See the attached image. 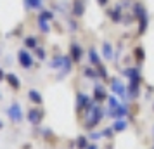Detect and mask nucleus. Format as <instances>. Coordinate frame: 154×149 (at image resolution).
<instances>
[{
    "label": "nucleus",
    "mask_w": 154,
    "mask_h": 149,
    "mask_svg": "<svg viewBox=\"0 0 154 149\" xmlns=\"http://www.w3.org/2000/svg\"><path fill=\"white\" fill-rule=\"evenodd\" d=\"M133 12H135V16L139 17V31L144 33L146 28H147V12H146V9L142 7L140 4H135V5H133Z\"/></svg>",
    "instance_id": "f03ea898"
},
{
    "label": "nucleus",
    "mask_w": 154,
    "mask_h": 149,
    "mask_svg": "<svg viewBox=\"0 0 154 149\" xmlns=\"http://www.w3.org/2000/svg\"><path fill=\"white\" fill-rule=\"evenodd\" d=\"M29 99L33 101L35 104H42V95H40V92H36V90H29Z\"/></svg>",
    "instance_id": "f3484780"
},
{
    "label": "nucleus",
    "mask_w": 154,
    "mask_h": 149,
    "mask_svg": "<svg viewBox=\"0 0 154 149\" xmlns=\"http://www.w3.org/2000/svg\"><path fill=\"white\" fill-rule=\"evenodd\" d=\"M90 104H92L90 99H88L85 94H78V99H76V107H78V111H87Z\"/></svg>",
    "instance_id": "423d86ee"
},
{
    "label": "nucleus",
    "mask_w": 154,
    "mask_h": 149,
    "mask_svg": "<svg viewBox=\"0 0 154 149\" xmlns=\"http://www.w3.org/2000/svg\"><path fill=\"white\" fill-rule=\"evenodd\" d=\"M102 50H104V57H106V59H112V57H114V54H112V47L107 42H104Z\"/></svg>",
    "instance_id": "dca6fc26"
},
{
    "label": "nucleus",
    "mask_w": 154,
    "mask_h": 149,
    "mask_svg": "<svg viewBox=\"0 0 154 149\" xmlns=\"http://www.w3.org/2000/svg\"><path fill=\"white\" fill-rule=\"evenodd\" d=\"M24 5L28 9H42V0H24Z\"/></svg>",
    "instance_id": "2eb2a0df"
},
{
    "label": "nucleus",
    "mask_w": 154,
    "mask_h": 149,
    "mask_svg": "<svg viewBox=\"0 0 154 149\" xmlns=\"http://www.w3.org/2000/svg\"><path fill=\"white\" fill-rule=\"evenodd\" d=\"M87 149H97V146H94V144H92V146H88Z\"/></svg>",
    "instance_id": "7c9ffc66"
},
{
    "label": "nucleus",
    "mask_w": 154,
    "mask_h": 149,
    "mask_svg": "<svg viewBox=\"0 0 154 149\" xmlns=\"http://www.w3.org/2000/svg\"><path fill=\"white\" fill-rule=\"evenodd\" d=\"M135 57H139V61H142V59H144V50L140 49H135Z\"/></svg>",
    "instance_id": "cd10ccee"
},
{
    "label": "nucleus",
    "mask_w": 154,
    "mask_h": 149,
    "mask_svg": "<svg viewBox=\"0 0 154 149\" xmlns=\"http://www.w3.org/2000/svg\"><path fill=\"white\" fill-rule=\"evenodd\" d=\"M24 45H26V47H36V38L35 36H28V38H24Z\"/></svg>",
    "instance_id": "b1692460"
},
{
    "label": "nucleus",
    "mask_w": 154,
    "mask_h": 149,
    "mask_svg": "<svg viewBox=\"0 0 154 149\" xmlns=\"http://www.w3.org/2000/svg\"><path fill=\"white\" fill-rule=\"evenodd\" d=\"M126 114H128V106L126 104H119L118 111H116V118H125Z\"/></svg>",
    "instance_id": "a211bd4d"
},
{
    "label": "nucleus",
    "mask_w": 154,
    "mask_h": 149,
    "mask_svg": "<svg viewBox=\"0 0 154 149\" xmlns=\"http://www.w3.org/2000/svg\"><path fill=\"white\" fill-rule=\"evenodd\" d=\"M28 118H29V121H31L33 125H38L40 120H42V113H40V109H29L28 111Z\"/></svg>",
    "instance_id": "9d476101"
},
{
    "label": "nucleus",
    "mask_w": 154,
    "mask_h": 149,
    "mask_svg": "<svg viewBox=\"0 0 154 149\" xmlns=\"http://www.w3.org/2000/svg\"><path fill=\"white\" fill-rule=\"evenodd\" d=\"M5 78H7V82L14 87V88H19V85H21V83H19V80H17V76H16V75H7Z\"/></svg>",
    "instance_id": "aec40b11"
},
{
    "label": "nucleus",
    "mask_w": 154,
    "mask_h": 149,
    "mask_svg": "<svg viewBox=\"0 0 154 149\" xmlns=\"http://www.w3.org/2000/svg\"><path fill=\"white\" fill-rule=\"evenodd\" d=\"M4 76H5V75H4V71L0 70V78H4Z\"/></svg>",
    "instance_id": "2f4dec72"
},
{
    "label": "nucleus",
    "mask_w": 154,
    "mask_h": 149,
    "mask_svg": "<svg viewBox=\"0 0 154 149\" xmlns=\"http://www.w3.org/2000/svg\"><path fill=\"white\" fill-rule=\"evenodd\" d=\"M111 87H112V92L116 94L118 97H121V99H126V95H128V88H126L119 80H112L111 82Z\"/></svg>",
    "instance_id": "20e7f679"
},
{
    "label": "nucleus",
    "mask_w": 154,
    "mask_h": 149,
    "mask_svg": "<svg viewBox=\"0 0 154 149\" xmlns=\"http://www.w3.org/2000/svg\"><path fill=\"white\" fill-rule=\"evenodd\" d=\"M73 12H75V16H82V14H83V5H82V2H80V0H76V2H75Z\"/></svg>",
    "instance_id": "412c9836"
},
{
    "label": "nucleus",
    "mask_w": 154,
    "mask_h": 149,
    "mask_svg": "<svg viewBox=\"0 0 154 149\" xmlns=\"http://www.w3.org/2000/svg\"><path fill=\"white\" fill-rule=\"evenodd\" d=\"M76 146H78V149H87L88 147V144H87V137H78Z\"/></svg>",
    "instance_id": "5701e85b"
},
{
    "label": "nucleus",
    "mask_w": 154,
    "mask_h": 149,
    "mask_svg": "<svg viewBox=\"0 0 154 149\" xmlns=\"http://www.w3.org/2000/svg\"><path fill=\"white\" fill-rule=\"evenodd\" d=\"M71 64H73V63H71V59H69L68 56H64V68L61 70V75L69 73V71H71Z\"/></svg>",
    "instance_id": "6ab92c4d"
},
{
    "label": "nucleus",
    "mask_w": 154,
    "mask_h": 149,
    "mask_svg": "<svg viewBox=\"0 0 154 149\" xmlns=\"http://www.w3.org/2000/svg\"><path fill=\"white\" fill-rule=\"evenodd\" d=\"M7 114L12 121H21L23 120V111H21V107H19V104H12V106L7 109Z\"/></svg>",
    "instance_id": "39448f33"
},
{
    "label": "nucleus",
    "mask_w": 154,
    "mask_h": 149,
    "mask_svg": "<svg viewBox=\"0 0 154 149\" xmlns=\"http://www.w3.org/2000/svg\"><path fill=\"white\" fill-rule=\"evenodd\" d=\"M102 137V134H97V132H92L90 134V139H94V141H97V139H100Z\"/></svg>",
    "instance_id": "c85d7f7f"
},
{
    "label": "nucleus",
    "mask_w": 154,
    "mask_h": 149,
    "mask_svg": "<svg viewBox=\"0 0 154 149\" xmlns=\"http://www.w3.org/2000/svg\"><path fill=\"white\" fill-rule=\"evenodd\" d=\"M38 28H40L42 33H49V31H50L49 21H47V19H43V17H38Z\"/></svg>",
    "instance_id": "4468645a"
},
{
    "label": "nucleus",
    "mask_w": 154,
    "mask_h": 149,
    "mask_svg": "<svg viewBox=\"0 0 154 149\" xmlns=\"http://www.w3.org/2000/svg\"><path fill=\"white\" fill-rule=\"evenodd\" d=\"M88 57H90V63L94 64V68H97V66H100V59H99L97 52H95L94 49H90V50H88Z\"/></svg>",
    "instance_id": "ddd939ff"
},
{
    "label": "nucleus",
    "mask_w": 154,
    "mask_h": 149,
    "mask_svg": "<svg viewBox=\"0 0 154 149\" xmlns=\"http://www.w3.org/2000/svg\"><path fill=\"white\" fill-rule=\"evenodd\" d=\"M83 75H85V76H88V78H92V80H97V78H99L97 71L92 70V68H87V70L83 71Z\"/></svg>",
    "instance_id": "4be33fe9"
},
{
    "label": "nucleus",
    "mask_w": 154,
    "mask_h": 149,
    "mask_svg": "<svg viewBox=\"0 0 154 149\" xmlns=\"http://www.w3.org/2000/svg\"><path fill=\"white\" fill-rule=\"evenodd\" d=\"M82 54H83L82 47H80L78 43H71V57H73L75 63H78V61L82 59Z\"/></svg>",
    "instance_id": "1a4fd4ad"
},
{
    "label": "nucleus",
    "mask_w": 154,
    "mask_h": 149,
    "mask_svg": "<svg viewBox=\"0 0 154 149\" xmlns=\"http://www.w3.org/2000/svg\"><path fill=\"white\" fill-rule=\"evenodd\" d=\"M106 2H107V0H99V4H100V5H106Z\"/></svg>",
    "instance_id": "c756f323"
},
{
    "label": "nucleus",
    "mask_w": 154,
    "mask_h": 149,
    "mask_svg": "<svg viewBox=\"0 0 154 149\" xmlns=\"http://www.w3.org/2000/svg\"><path fill=\"white\" fill-rule=\"evenodd\" d=\"M112 132H114V128H112V127L106 128L104 132H102V137H111V135H112Z\"/></svg>",
    "instance_id": "bb28decb"
},
{
    "label": "nucleus",
    "mask_w": 154,
    "mask_h": 149,
    "mask_svg": "<svg viewBox=\"0 0 154 149\" xmlns=\"http://www.w3.org/2000/svg\"><path fill=\"white\" fill-rule=\"evenodd\" d=\"M38 17H43V19H47V21H50V19L54 17V12H49V11H42Z\"/></svg>",
    "instance_id": "393cba45"
},
{
    "label": "nucleus",
    "mask_w": 154,
    "mask_h": 149,
    "mask_svg": "<svg viewBox=\"0 0 154 149\" xmlns=\"http://www.w3.org/2000/svg\"><path fill=\"white\" fill-rule=\"evenodd\" d=\"M94 99L97 101V102H100V101L107 99V95H106L104 87L100 85V83H95V88H94Z\"/></svg>",
    "instance_id": "6e6552de"
},
{
    "label": "nucleus",
    "mask_w": 154,
    "mask_h": 149,
    "mask_svg": "<svg viewBox=\"0 0 154 149\" xmlns=\"http://www.w3.org/2000/svg\"><path fill=\"white\" fill-rule=\"evenodd\" d=\"M17 59H19V64L24 70H29L33 66V57L29 56V52H26V50H19L17 52Z\"/></svg>",
    "instance_id": "7ed1b4c3"
},
{
    "label": "nucleus",
    "mask_w": 154,
    "mask_h": 149,
    "mask_svg": "<svg viewBox=\"0 0 154 149\" xmlns=\"http://www.w3.org/2000/svg\"><path fill=\"white\" fill-rule=\"evenodd\" d=\"M112 128H114L116 132H123V130L126 128V120H125V118H116V121H114Z\"/></svg>",
    "instance_id": "f8f14e48"
},
{
    "label": "nucleus",
    "mask_w": 154,
    "mask_h": 149,
    "mask_svg": "<svg viewBox=\"0 0 154 149\" xmlns=\"http://www.w3.org/2000/svg\"><path fill=\"white\" fill-rule=\"evenodd\" d=\"M85 113H87V123H85L87 128H92L94 125H97L99 121L102 120V116H104V111H102V107L99 104H90Z\"/></svg>",
    "instance_id": "f257e3e1"
},
{
    "label": "nucleus",
    "mask_w": 154,
    "mask_h": 149,
    "mask_svg": "<svg viewBox=\"0 0 154 149\" xmlns=\"http://www.w3.org/2000/svg\"><path fill=\"white\" fill-rule=\"evenodd\" d=\"M0 128H2V121H0Z\"/></svg>",
    "instance_id": "473e14b6"
},
{
    "label": "nucleus",
    "mask_w": 154,
    "mask_h": 149,
    "mask_svg": "<svg viewBox=\"0 0 154 149\" xmlns=\"http://www.w3.org/2000/svg\"><path fill=\"white\" fill-rule=\"evenodd\" d=\"M36 57L38 59H45V50L40 49V47H36Z\"/></svg>",
    "instance_id": "a878e982"
},
{
    "label": "nucleus",
    "mask_w": 154,
    "mask_h": 149,
    "mask_svg": "<svg viewBox=\"0 0 154 149\" xmlns=\"http://www.w3.org/2000/svg\"><path fill=\"white\" fill-rule=\"evenodd\" d=\"M50 68L52 70H63L64 68V56H56L50 63Z\"/></svg>",
    "instance_id": "9b49d317"
},
{
    "label": "nucleus",
    "mask_w": 154,
    "mask_h": 149,
    "mask_svg": "<svg viewBox=\"0 0 154 149\" xmlns=\"http://www.w3.org/2000/svg\"><path fill=\"white\" fill-rule=\"evenodd\" d=\"M107 102H109V109H107V116H111V118H116V111H118L119 107V102L116 101V97H107Z\"/></svg>",
    "instance_id": "0eeeda50"
}]
</instances>
